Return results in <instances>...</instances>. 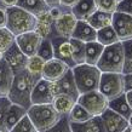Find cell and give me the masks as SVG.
I'll return each instance as SVG.
<instances>
[{
  "label": "cell",
  "instance_id": "obj_1",
  "mask_svg": "<svg viewBox=\"0 0 132 132\" xmlns=\"http://www.w3.org/2000/svg\"><path fill=\"white\" fill-rule=\"evenodd\" d=\"M35 84V79L27 69L15 74L12 86L7 95L9 100L11 101V103L21 105L28 110L32 107V91Z\"/></svg>",
  "mask_w": 132,
  "mask_h": 132
},
{
  "label": "cell",
  "instance_id": "obj_2",
  "mask_svg": "<svg viewBox=\"0 0 132 132\" xmlns=\"http://www.w3.org/2000/svg\"><path fill=\"white\" fill-rule=\"evenodd\" d=\"M36 16L30 12L26 11L18 6L7 9V23L6 28L13 34L18 36L21 34L35 30L36 27Z\"/></svg>",
  "mask_w": 132,
  "mask_h": 132
},
{
  "label": "cell",
  "instance_id": "obj_3",
  "mask_svg": "<svg viewBox=\"0 0 132 132\" xmlns=\"http://www.w3.org/2000/svg\"><path fill=\"white\" fill-rule=\"evenodd\" d=\"M72 72L80 95L98 90L102 73L96 65H90L87 63L79 64L72 68Z\"/></svg>",
  "mask_w": 132,
  "mask_h": 132
},
{
  "label": "cell",
  "instance_id": "obj_4",
  "mask_svg": "<svg viewBox=\"0 0 132 132\" xmlns=\"http://www.w3.org/2000/svg\"><path fill=\"white\" fill-rule=\"evenodd\" d=\"M124 60V46L121 41H118L104 47L96 67L101 70V73H122Z\"/></svg>",
  "mask_w": 132,
  "mask_h": 132
},
{
  "label": "cell",
  "instance_id": "obj_5",
  "mask_svg": "<svg viewBox=\"0 0 132 132\" xmlns=\"http://www.w3.org/2000/svg\"><path fill=\"white\" fill-rule=\"evenodd\" d=\"M27 114L39 132L51 128L62 119L52 104H33Z\"/></svg>",
  "mask_w": 132,
  "mask_h": 132
},
{
  "label": "cell",
  "instance_id": "obj_6",
  "mask_svg": "<svg viewBox=\"0 0 132 132\" xmlns=\"http://www.w3.org/2000/svg\"><path fill=\"white\" fill-rule=\"evenodd\" d=\"M98 91L103 93L108 101L125 93L122 73H102Z\"/></svg>",
  "mask_w": 132,
  "mask_h": 132
},
{
  "label": "cell",
  "instance_id": "obj_7",
  "mask_svg": "<svg viewBox=\"0 0 132 132\" xmlns=\"http://www.w3.org/2000/svg\"><path fill=\"white\" fill-rule=\"evenodd\" d=\"M78 103L82 105L92 116H101L109 107L108 98L98 90L80 95L78 98Z\"/></svg>",
  "mask_w": 132,
  "mask_h": 132
},
{
  "label": "cell",
  "instance_id": "obj_8",
  "mask_svg": "<svg viewBox=\"0 0 132 132\" xmlns=\"http://www.w3.org/2000/svg\"><path fill=\"white\" fill-rule=\"evenodd\" d=\"M112 27L119 38V41L124 43L132 39V16L115 11L113 13Z\"/></svg>",
  "mask_w": 132,
  "mask_h": 132
},
{
  "label": "cell",
  "instance_id": "obj_9",
  "mask_svg": "<svg viewBox=\"0 0 132 132\" xmlns=\"http://www.w3.org/2000/svg\"><path fill=\"white\" fill-rule=\"evenodd\" d=\"M51 43L52 47H53V57L64 62L69 68H74L76 64L74 62V58H73L70 40L67 38L56 36V38L51 39Z\"/></svg>",
  "mask_w": 132,
  "mask_h": 132
},
{
  "label": "cell",
  "instance_id": "obj_10",
  "mask_svg": "<svg viewBox=\"0 0 132 132\" xmlns=\"http://www.w3.org/2000/svg\"><path fill=\"white\" fill-rule=\"evenodd\" d=\"M41 41H43V38L35 30L24 33V34L16 36L17 46L21 48V51L23 52L27 57H32L38 55Z\"/></svg>",
  "mask_w": 132,
  "mask_h": 132
},
{
  "label": "cell",
  "instance_id": "obj_11",
  "mask_svg": "<svg viewBox=\"0 0 132 132\" xmlns=\"http://www.w3.org/2000/svg\"><path fill=\"white\" fill-rule=\"evenodd\" d=\"M3 58L6 61V63L10 65L12 69L13 74H17L20 72H23L27 68V63H28V57L21 51V48L17 46V44L12 45L7 51L3 53Z\"/></svg>",
  "mask_w": 132,
  "mask_h": 132
},
{
  "label": "cell",
  "instance_id": "obj_12",
  "mask_svg": "<svg viewBox=\"0 0 132 132\" xmlns=\"http://www.w3.org/2000/svg\"><path fill=\"white\" fill-rule=\"evenodd\" d=\"M52 92H53V96L61 95V93L68 95V96L73 97L74 100H76V102H78V98L80 96V93H79L78 87H76L72 69H69L67 74L63 78H61L58 81L52 82Z\"/></svg>",
  "mask_w": 132,
  "mask_h": 132
},
{
  "label": "cell",
  "instance_id": "obj_13",
  "mask_svg": "<svg viewBox=\"0 0 132 132\" xmlns=\"http://www.w3.org/2000/svg\"><path fill=\"white\" fill-rule=\"evenodd\" d=\"M69 69L72 68H69L64 62L57 60V58H52V60L45 62L44 69H43V79L50 81V82H56L67 74Z\"/></svg>",
  "mask_w": 132,
  "mask_h": 132
},
{
  "label": "cell",
  "instance_id": "obj_14",
  "mask_svg": "<svg viewBox=\"0 0 132 132\" xmlns=\"http://www.w3.org/2000/svg\"><path fill=\"white\" fill-rule=\"evenodd\" d=\"M52 92V82L40 79L38 81L32 91V105L33 104H51L53 101Z\"/></svg>",
  "mask_w": 132,
  "mask_h": 132
},
{
  "label": "cell",
  "instance_id": "obj_15",
  "mask_svg": "<svg viewBox=\"0 0 132 132\" xmlns=\"http://www.w3.org/2000/svg\"><path fill=\"white\" fill-rule=\"evenodd\" d=\"M101 118L105 132H124L128 127V121L109 108L101 115Z\"/></svg>",
  "mask_w": 132,
  "mask_h": 132
},
{
  "label": "cell",
  "instance_id": "obj_16",
  "mask_svg": "<svg viewBox=\"0 0 132 132\" xmlns=\"http://www.w3.org/2000/svg\"><path fill=\"white\" fill-rule=\"evenodd\" d=\"M76 22H78V20L72 13V11L70 10H65L62 13V16L60 18H57L56 23H55L57 36L70 39L73 35V32H74V28L76 26Z\"/></svg>",
  "mask_w": 132,
  "mask_h": 132
},
{
  "label": "cell",
  "instance_id": "obj_17",
  "mask_svg": "<svg viewBox=\"0 0 132 132\" xmlns=\"http://www.w3.org/2000/svg\"><path fill=\"white\" fill-rule=\"evenodd\" d=\"M36 27L35 32L43 38V39H48L51 40L53 38L57 36L56 28H55V23L56 20H53L51 15L48 13V11L41 13L36 17Z\"/></svg>",
  "mask_w": 132,
  "mask_h": 132
},
{
  "label": "cell",
  "instance_id": "obj_18",
  "mask_svg": "<svg viewBox=\"0 0 132 132\" xmlns=\"http://www.w3.org/2000/svg\"><path fill=\"white\" fill-rule=\"evenodd\" d=\"M72 38L73 39H76V40L84 41V43L97 41V30L92 28L86 21L78 20Z\"/></svg>",
  "mask_w": 132,
  "mask_h": 132
},
{
  "label": "cell",
  "instance_id": "obj_19",
  "mask_svg": "<svg viewBox=\"0 0 132 132\" xmlns=\"http://www.w3.org/2000/svg\"><path fill=\"white\" fill-rule=\"evenodd\" d=\"M13 76L15 74L12 72V69L3 58L0 61V96L1 97H7L9 91L12 86Z\"/></svg>",
  "mask_w": 132,
  "mask_h": 132
},
{
  "label": "cell",
  "instance_id": "obj_20",
  "mask_svg": "<svg viewBox=\"0 0 132 132\" xmlns=\"http://www.w3.org/2000/svg\"><path fill=\"white\" fill-rule=\"evenodd\" d=\"M70 122V121H69ZM72 132H105L101 116H92L85 122H70Z\"/></svg>",
  "mask_w": 132,
  "mask_h": 132
},
{
  "label": "cell",
  "instance_id": "obj_21",
  "mask_svg": "<svg viewBox=\"0 0 132 132\" xmlns=\"http://www.w3.org/2000/svg\"><path fill=\"white\" fill-rule=\"evenodd\" d=\"M75 103L76 100H74L73 97L61 93V95H56L53 97V101H52L51 104L61 116H68V114L70 113Z\"/></svg>",
  "mask_w": 132,
  "mask_h": 132
},
{
  "label": "cell",
  "instance_id": "obj_22",
  "mask_svg": "<svg viewBox=\"0 0 132 132\" xmlns=\"http://www.w3.org/2000/svg\"><path fill=\"white\" fill-rule=\"evenodd\" d=\"M96 10L97 9H96V4H95V0H79L78 4L70 11L75 16L76 20L86 21Z\"/></svg>",
  "mask_w": 132,
  "mask_h": 132
},
{
  "label": "cell",
  "instance_id": "obj_23",
  "mask_svg": "<svg viewBox=\"0 0 132 132\" xmlns=\"http://www.w3.org/2000/svg\"><path fill=\"white\" fill-rule=\"evenodd\" d=\"M112 18H113V13H108V12H103V11H100V10H96V11L93 12L91 16L86 20V22H87L93 29L100 30V29H102V28H105V27L112 26Z\"/></svg>",
  "mask_w": 132,
  "mask_h": 132
},
{
  "label": "cell",
  "instance_id": "obj_24",
  "mask_svg": "<svg viewBox=\"0 0 132 132\" xmlns=\"http://www.w3.org/2000/svg\"><path fill=\"white\" fill-rule=\"evenodd\" d=\"M109 109H112L113 112H115L116 114L121 115L122 118H125L126 120H128V118L132 114V108L130 107L127 100H126V95L122 93L121 96L116 97L114 100L109 101Z\"/></svg>",
  "mask_w": 132,
  "mask_h": 132
},
{
  "label": "cell",
  "instance_id": "obj_25",
  "mask_svg": "<svg viewBox=\"0 0 132 132\" xmlns=\"http://www.w3.org/2000/svg\"><path fill=\"white\" fill-rule=\"evenodd\" d=\"M17 6L30 12L36 17L50 10V6L46 4L45 0H18Z\"/></svg>",
  "mask_w": 132,
  "mask_h": 132
},
{
  "label": "cell",
  "instance_id": "obj_26",
  "mask_svg": "<svg viewBox=\"0 0 132 132\" xmlns=\"http://www.w3.org/2000/svg\"><path fill=\"white\" fill-rule=\"evenodd\" d=\"M27 114V109L21 107V105H17V104L11 103L10 108L7 110V114H6V119H5V128L11 131L12 127L18 122V121L23 118L24 115Z\"/></svg>",
  "mask_w": 132,
  "mask_h": 132
},
{
  "label": "cell",
  "instance_id": "obj_27",
  "mask_svg": "<svg viewBox=\"0 0 132 132\" xmlns=\"http://www.w3.org/2000/svg\"><path fill=\"white\" fill-rule=\"evenodd\" d=\"M103 50H104V46L102 44H100L98 41L86 43V58H85V63L90 64V65H97L102 53H103Z\"/></svg>",
  "mask_w": 132,
  "mask_h": 132
},
{
  "label": "cell",
  "instance_id": "obj_28",
  "mask_svg": "<svg viewBox=\"0 0 132 132\" xmlns=\"http://www.w3.org/2000/svg\"><path fill=\"white\" fill-rule=\"evenodd\" d=\"M44 65H45V61L41 58L40 56H32V57H28V63H27V70L30 75L35 79V81L40 80L43 79V69H44Z\"/></svg>",
  "mask_w": 132,
  "mask_h": 132
},
{
  "label": "cell",
  "instance_id": "obj_29",
  "mask_svg": "<svg viewBox=\"0 0 132 132\" xmlns=\"http://www.w3.org/2000/svg\"><path fill=\"white\" fill-rule=\"evenodd\" d=\"M97 41L102 44L105 47V46H109V45H113L119 41V38L116 35L115 30L112 26L109 27H105V28H102L100 30H97Z\"/></svg>",
  "mask_w": 132,
  "mask_h": 132
},
{
  "label": "cell",
  "instance_id": "obj_30",
  "mask_svg": "<svg viewBox=\"0 0 132 132\" xmlns=\"http://www.w3.org/2000/svg\"><path fill=\"white\" fill-rule=\"evenodd\" d=\"M70 45H72V52H73V58L76 65L85 63V58H86V43L80 40H76L70 38Z\"/></svg>",
  "mask_w": 132,
  "mask_h": 132
},
{
  "label": "cell",
  "instance_id": "obj_31",
  "mask_svg": "<svg viewBox=\"0 0 132 132\" xmlns=\"http://www.w3.org/2000/svg\"><path fill=\"white\" fill-rule=\"evenodd\" d=\"M91 118H92L91 114H90L82 105H80V104L78 103V102L74 104L73 109L68 114V120L70 121V122H76V124L85 122V121L90 120Z\"/></svg>",
  "mask_w": 132,
  "mask_h": 132
},
{
  "label": "cell",
  "instance_id": "obj_32",
  "mask_svg": "<svg viewBox=\"0 0 132 132\" xmlns=\"http://www.w3.org/2000/svg\"><path fill=\"white\" fill-rule=\"evenodd\" d=\"M16 43V36L7 28H0V52L4 53Z\"/></svg>",
  "mask_w": 132,
  "mask_h": 132
},
{
  "label": "cell",
  "instance_id": "obj_33",
  "mask_svg": "<svg viewBox=\"0 0 132 132\" xmlns=\"http://www.w3.org/2000/svg\"><path fill=\"white\" fill-rule=\"evenodd\" d=\"M10 132H39V131H38L36 127L34 126L33 121L30 120V118L28 116V114H26V115L12 127V130Z\"/></svg>",
  "mask_w": 132,
  "mask_h": 132
},
{
  "label": "cell",
  "instance_id": "obj_34",
  "mask_svg": "<svg viewBox=\"0 0 132 132\" xmlns=\"http://www.w3.org/2000/svg\"><path fill=\"white\" fill-rule=\"evenodd\" d=\"M122 46H124V53H125L122 74H130V73H132V39L124 41Z\"/></svg>",
  "mask_w": 132,
  "mask_h": 132
},
{
  "label": "cell",
  "instance_id": "obj_35",
  "mask_svg": "<svg viewBox=\"0 0 132 132\" xmlns=\"http://www.w3.org/2000/svg\"><path fill=\"white\" fill-rule=\"evenodd\" d=\"M38 56H40L45 62L55 58V57H53V47H52L51 40L43 39L40 47H39V51H38Z\"/></svg>",
  "mask_w": 132,
  "mask_h": 132
},
{
  "label": "cell",
  "instance_id": "obj_36",
  "mask_svg": "<svg viewBox=\"0 0 132 132\" xmlns=\"http://www.w3.org/2000/svg\"><path fill=\"white\" fill-rule=\"evenodd\" d=\"M95 4H96V9L100 11L114 13L118 9L119 0H95Z\"/></svg>",
  "mask_w": 132,
  "mask_h": 132
},
{
  "label": "cell",
  "instance_id": "obj_37",
  "mask_svg": "<svg viewBox=\"0 0 132 132\" xmlns=\"http://www.w3.org/2000/svg\"><path fill=\"white\" fill-rule=\"evenodd\" d=\"M43 132H72L68 116H62V119L55 126H52L51 128H48V130L43 131Z\"/></svg>",
  "mask_w": 132,
  "mask_h": 132
},
{
  "label": "cell",
  "instance_id": "obj_38",
  "mask_svg": "<svg viewBox=\"0 0 132 132\" xmlns=\"http://www.w3.org/2000/svg\"><path fill=\"white\" fill-rule=\"evenodd\" d=\"M10 105L11 101L9 97H0V128H5V119Z\"/></svg>",
  "mask_w": 132,
  "mask_h": 132
},
{
  "label": "cell",
  "instance_id": "obj_39",
  "mask_svg": "<svg viewBox=\"0 0 132 132\" xmlns=\"http://www.w3.org/2000/svg\"><path fill=\"white\" fill-rule=\"evenodd\" d=\"M116 11L124 12V13L132 16V0H120L118 4Z\"/></svg>",
  "mask_w": 132,
  "mask_h": 132
},
{
  "label": "cell",
  "instance_id": "obj_40",
  "mask_svg": "<svg viewBox=\"0 0 132 132\" xmlns=\"http://www.w3.org/2000/svg\"><path fill=\"white\" fill-rule=\"evenodd\" d=\"M7 23V9L0 5V28H6Z\"/></svg>",
  "mask_w": 132,
  "mask_h": 132
},
{
  "label": "cell",
  "instance_id": "obj_41",
  "mask_svg": "<svg viewBox=\"0 0 132 132\" xmlns=\"http://www.w3.org/2000/svg\"><path fill=\"white\" fill-rule=\"evenodd\" d=\"M65 10H67V9H63V7H61V6H55V7H50L48 13L51 15V17L53 20H57V18H60V17L62 16V13H63Z\"/></svg>",
  "mask_w": 132,
  "mask_h": 132
},
{
  "label": "cell",
  "instance_id": "obj_42",
  "mask_svg": "<svg viewBox=\"0 0 132 132\" xmlns=\"http://www.w3.org/2000/svg\"><path fill=\"white\" fill-rule=\"evenodd\" d=\"M122 75H124L125 92L132 91V73H130V74H122Z\"/></svg>",
  "mask_w": 132,
  "mask_h": 132
},
{
  "label": "cell",
  "instance_id": "obj_43",
  "mask_svg": "<svg viewBox=\"0 0 132 132\" xmlns=\"http://www.w3.org/2000/svg\"><path fill=\"white\" fill-rule=\"evenodd\" d=\"M79 0H60V6L67 10H72L76 4H78Z\"/></svg>",
  "mask_w": 132,
  "mask_h": 132
},
{
  "label": "cell",
  "instance_id": "obj_44",
  "mask_svg": "<svg viewBox=\"0 0 132 132\" xmlns=\"http://www.w3.org/2000/svg\"><path fill=\"white\" fill-rule=\"evenodd\" d=\"M17 4H18V0H0V5H3L6 9L17 6Z\"/></svg>",
  "mask_w": 132,
  "mask_h": 132
},
{
  "label": "cell",
  "instance_id": "obj_45",
  "mask_svg": "<svg viewBox=\"0 0 132 132\" xmlns=\"http://www.w3.org/2000/svg\"><path fill=\"white\" fill-rule=\"evenodd\" d=\"M46 4L50 7H55V6H60V0H45Z\"/></svg>",
  "mask_w": 132,
  "mask_h": 132
},
{
  "label": "cell",
  "instance_id": "obj_46",
  "mask_svg": "<svg viewBox=\"0 0 132 132\" xmlns=\"http://www.w3.org/2000/svg\"><path fill=\"white\" fill-rule=\"evenodd\" d=\"M125 95H126V100H127L128 104H130V107L132 108V91L125 92Z\"/></svg>",
  "mask_w": 132,
  "mask_h": 132
},
{
  "label": "cell",
  "instance_id": "obj_47",
  "mask_svg": "<svg viewBox=\"0 0 132 132\" xmlns=\"http://www.w3.org/2000/svg\"><path fill=\"white\" fill-rule=\"evenodd\" d=\"M128 126H131L132 127V114H131V116H130V118H128Z\"/></svg>",
  "mask_w": 132,
  "mask_h": 132
},
{
  "label": "cell",
  "instance_id": "obj_48",
  "mask_svg": "<svg viewBox=\"0 0 132 132\" xmlns=\"http://www.w3.org/2000/svg\"><path fill=\"white\" fill-rule=\"evenodd\" d=\"M124 132H132V127H131V126H128V127L126 128Z\"/></svg>",
  "mask_w": 132,
  "mask_h": 132
},
{
  "label": "cell",
  "instance_id": "obj_49",
  "mask_svg": "<svg viewBox=\"0 0 132 132\" xmlns=\"http://www.w3.org/2000/svg\"><path fill=\"white\" fill-rule=\"evenodd\" d=\"M0 132H10V131L6 130V128H0Z\"/></svg>",
  "mask_w": 132,
  "mask_h": 132
},
{
  "label": "cell",
  "instance_id": "obj_50",
  "mask_svg": "<svg viewBox=\"0 0 132 132\" xmlns=\"http://www.w3.org/2000/svg\"><path fill=\"white\" fill-rule=\"evenodd\" d=\"M3 60V53H1V52H0V61Z\"/></svg>",
  "mask_w": 132,
  "mask_h": 132
},
{
  "label": "cell",
  "instance_id": "obj_51",
  "mask_svg": "<svg viewBox=\"0 0 132 132\" xmlns=\"http://www.w3.org/2000/svg\"><path fill=\"white\" fill-rule=\"evenodd\" d=\"M119 1H120V0H119Z\"/></svg>",
  "mask_w": 132,
  "mask_h": 132
},
{
  "label": "cell",
  "instance_id": "obj_52",
  "mask_svg": "<svg viewBox=\"0 0 132 132\" xmlns=\"http://www.w3.org/2000/svg\"><path fill=\"white\" fill-rule=\"evenodd\" d=\"M0 97H1V96H0Z\"/></svg>",
  "mask_w": 132,
  "mask_h": 132
}]
</instances>
